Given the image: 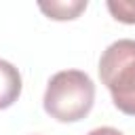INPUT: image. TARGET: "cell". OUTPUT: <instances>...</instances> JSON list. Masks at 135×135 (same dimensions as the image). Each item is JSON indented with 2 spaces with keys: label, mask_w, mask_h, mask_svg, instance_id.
Returning a JSON list of instances; mask_svg holds the SVG:
<instances>
[{
  "label": "cell",
  "mask_w": 135,
  "mask_h": 135,
  "mask_svg": "<svg viewBox=\"0 0 135 135\" xmlns=\"http://www.w3.org/2000/svg\"><path fill=\"white\" fill-rule=\"evenodd\" d=\"M95 103V84L82 70H61L51 76L42 105L44 112L59 122L82 120Z\"/></svg>",
  "instance_id": "1"
},
{
  "label": "cell",
  "mask_w": 135,
  "mask_h": 135,
  "mask_svg": "<svg viewBox=\"0 0 135 135\" xmlns=\"http://www.w3.org/2000/svg\"><path fill=\"white\" fill-rule=\"evenodd\" d=\"M99 78L114 105L122 114L135 116V40L120 38L101 53Z\"/></svg>",
  "instance_id": "2"
},
{
  "label": "cell",
  "mask_w": 135,
  "mask_h": 135,
  "mask_svg": "<svg viewBox=\"0 0 135 135\" xmlns=\"http://www.w3.org/2000/svg\"><path fill=\"white\" fill-rule=\"evenodd\" d=\"M21 74L19 70L6 61V59H0V110H6L11 108L19 95H21Z\"/></svg>",
  "instance_id": "3"
},
{
  "label": "cell",
  "mask_w": 135,
  "mask_h": 135,
  "mask_svg": "<svg viewBox=\"0 0 135 135\" xmlns=\"http://www.w3.org/2000/svg\"><path fill=\"white\" fill-rule=\"evenodd\" d=\"M86 0H51V2H38V8L55 21H68V19H76L84 8H86Z\"/></svg>",
  "instance_id": "4"
},
{
  "label": "cell",
  "mask_w": 135,
  "mask_h": 135,
  "mask_svg": "<svg viewBox=\"0 0 135 135\" xmlns=\"http://www.w3.org/2000/svg\"><path fill=\"white\" fill-rule=\"evenodd\" d=\"M105 6L116 21L135 25V0H108Z\"/></svg>",
  "instance_id": "5"
},
{
  "label": "cell",
  "mask_w": 135,
  "mask_h": 135,
  "mask_svg": "<svg viewBox=\"0 0 135 135\" xmlns=\"http://www.w3.org/2000/svg\"><path fill=\"white\" fill-rule=\"evenodd\" d=\"M86 135H124V133H120V131L114 129V127H97V129L89 131Z\"/></svg>",
  "instance_id": "6"
}]
</instances>
